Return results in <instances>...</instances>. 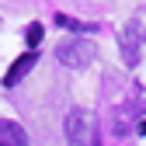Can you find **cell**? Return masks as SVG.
<instances>
[{
	"label": "cell",
	"mask_w": 146,
	"mask_h": 146,
	"mask_svg": "<svg viewBox=\"0 0 146 146\" xmlns=\"http://www.w3.org/2000/svg\"><path fill=\"white\" fill-rule=\"evenodd\" d=\"M66 146H98V139H94V115L80 111V108L66 115Z\"/></svg>",
	"instance_id": "1"
},
{
	"label": "cell",
	"mask_w": 146,
	"mask_h": 146,
	"mask_svg": "<svg viewBox=\"0 0 146 146\" xmlns=\"http://www.w3.org/2000/svg\"><path fill=\"white\" fill-rule=\"evenodd\" d=\"M94 56H98V52H94V45H90L87 38H70V42H59V49H56V59L63 66H70V70L90 66Z\"/></svg>",
	"instance_id": "2"
},
{
	"label": "cell",
	"mask_w": 146,
	"mask_h": 146,
	"mask_svg": "<svg viewBox=\"0 0 146 146\" xmlns=\"http://www.w3.org/2000/svg\"><path fill=\"white\" fill-rule=\"evenodd\" d=\"M139 49H143V31H139V25H129L122 31V59H125V66L139 63Z\"/></svg>",
	"instance_id": "3"
},
{
	"label": "cell",
	"mask_w": 146,
	"mask_h": 146,
	"mask_svg": "<svg viewBox=\"0 0 146 146\" xmlns=\"http://www.w3.org/2000/svg\"><path fill=\"white\" fill-rule=\"evenodd\" d=\"M0 146H28V132L17 122H0Z\"/></svg>",
	"instance_id": "4"
},
{
	"label": "cell",
	"mask_w": 146,
	"mask_h": 146,
	"mask_svg": "<svg viewBox=\"0 0 146 146\" xmlns=\"http://www.w3.org/2000/svg\"><path fill=\"white\" fill-rule=\"evenodd\" d=\"M35 59H38V52H25L21 59H14V66L7 70V77H4V87H14V84L21 80V77H25V73H28L31 66H35Z\"/></svg>",
	"instance_id": "5"
},
{
	"label": "cell",
	"mask_w": 146,
	"mask_h": 146,
	"mask_svg": "<svg viewBox=\"0 0 146 146\" xmlns=\"http://www.w3.org/2000/svg\"><path fill=\"white\" fill-rule=\"evenodd\" d=\"M52 21L59 28H73V31H94V25H84V21H77V17H70V14H56Z\"/></svg>",
	"instance_id": "6"
},
{
	"label": "cell",
	"mask_w": 146,
	"mask_h": 146,
	"mask_svg": "<svg viewBox=\"0 0 146 146\" xmlns=\"http://www.w3.org/2000/svg\"><path fill=\"white\" fill-rule=\"evenodd\" d=\"M25 38H28V52H35V45L42 42V28H38V25H31V28L25 31Z\"/></svg>",
	"instance_id": "7"
}]
</instances>
